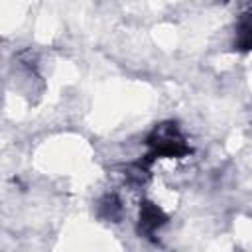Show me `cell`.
I'll list each match as a JSON object with an SVG mask.
<instances>
[{
  "label": "cell",
  "mask_w": 252,
  "mask_h": 252,
  "mask_svg": "<svg viewBox=\"0 0 252 252\" xmlns=\"http://www.w3.org/2000/svg\"><path fill=\"white\" fill-rule=\"evenodd\" d=\"M146 148H148V152H146L144 159L138 163L142 169L161 158H185L191 154V146H189L183 130L173 120L156 124L152 128V132L146 136Z\"/></svg>",
  "instance_id": "cell-1"
},
{
  "label": "cell",
  "mask_w": 252,
  "mask_h": 252,
  "mask_svg": "<svg viewBox=\"0 0 252 252\" xmlns=\"http://www.w3.org/2000/svg\"><path fill=\"white\" fill-rule=\"evenodd\" d=\"M169 217L165 215V211L156 205L154 201L144 199L140 203V211H138V222H136V230L140 236L144 238H152L163 224H167Z\"/></svg>",
  "instance_id": "cell-2"
},
{
  "label": "cell",
  "mask_w": 252,
  "mask_h": 252,
  "mask_svg": "<svg viewBox=\"0 0 252 252\" xmlns=\"http://www.w3.org/2000/svg\"><path fill=\"white\" fill-rule=\"evenodd\" d=\"M234 49H238V51H252V12H244L236 20Z\"/></svg>",
  "instance_id": "cell-3"
},
{
  "label": "cell",
  "mask_w": 252,
  "mask_h": 252,
  "mask_svg": "<svg viewBox=\"0 0 252 252\" xmlns=\"http://www.w3.org/2000/svg\"><path fill=\"white\" fill-rule=\"evenodd\" d=\"M98 211H100V215H102L104 219L116 220V219H120V215H122V203L118 201L116 195H104V197L100 199V203H98Z\"/></svg>",
  "instance_id": "cell-4"
}]
</instances>
